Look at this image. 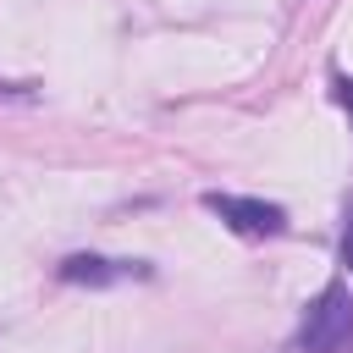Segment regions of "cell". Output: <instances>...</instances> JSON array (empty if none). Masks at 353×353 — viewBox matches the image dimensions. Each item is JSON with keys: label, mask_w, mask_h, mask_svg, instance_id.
Masks as SVG:
<instances>
[{"label": "cell", "mask_w": 353, "mask_h": 353, "mask_svg": "<svg viewBox=\"0 0 353 353\" xmlns=\"http://www.w3.org/2000/svg\"><path fill=\"white\" fill-rule=\"evenodd\" d=\"M331 88H336V99L353 110V77H342V72H336V77H331Z\"/></svg>", "instance_id": "obj_5"}, {"label": "cell", "mask_w": 353, "mask_h": 353, "mask_svg": "<svg viewBox=\"0 0 353 353\" xmlns=\"http://www.w3.org/2000/svg\"><path fill=\"white\" fill-rule=\"evenodd\" d=\"M298 347L303 353H347L353 347V298L342 281H331L309 314H303V331H298Z\"/></svg>", "instance_id": "obj_1"}, {"label": "cell", "mask_w": 353, "mask_h": 353, "mask_svg": "<svg viewBox=\"0 0 353 353\" xmlns=\"http://www.w3.org/2000/svg\"><path fill=\"white\" fill-rule=\"evenodd\" d=\"M342 270L353 276V210H347V226H342Z\"/></svg>", "instance_id": "obj_4"}, {"label": "cell", "mask_w": 353, "mask_h": 353, "mask_svg": "<svg viewBox=\"0 0 353 353\" xmlns=\"http://www.w3.org/2000/svg\"><path fill=\"white\" fill-rule=\"evenodd\" d=\"M55 276L72 281V287H110V281H127V276H149V265H138V259H99V254H66L55 265Z\"/></svg>", "instance_id": "obj_3"}, {"label": "cell", "mask_w": 353, "mask_h": 353, "mask_svg": "<svg viewBox=\"0 0 353 353\" xmlns=\"http://www.w3.org/2000/svg\"><path fill=\"white\" fill-rule=\"evenodd\" d=\"M204 210L221 215L237 237H276L287 232V210L265 204V199H237V193H204Z\"/></svg>", "instance_id": "obj_2"}]
</instances>
